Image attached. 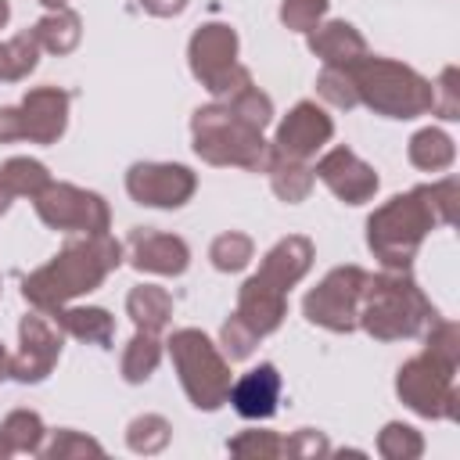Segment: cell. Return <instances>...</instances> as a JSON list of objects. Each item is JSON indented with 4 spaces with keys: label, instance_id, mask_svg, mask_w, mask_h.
I'll return each mask as SVG.
<instances>
[{
    "label": "cell",
    "instance_id": "1",
    "mask_svg": "<svg viewBox=\"0 0 460 460\" xmlns=\"http://www.w3.org/2000/svg\"><path fill=\"white\" fill-rule=\"evenodd\" d=\"M456 216V180L420 183L406 194L388 198L367 219V248L381 259L385 270H410L417 248L435 226H449Z\"/></svg>",
    "mask_w": 460,
    "mask_h": 460
},
{
    "label": "cell",
    "instance_id": "2",
    "mask_svg": "<svg viewBox=\"0 0 460 460\" xmlns=\"http://www.w3.org/2000/svg\"><path fill=\"white\" fill-rule=\"evenodd\" d=\"M126 248L111 234H83L79 241H68L50 262L32 270L22 280V295L32 309L54 313L58 305H68L79 295L97 291L108 273L122 266Z\"/></svg>",
    "mask_w": 460,
    "mask_h": 460
},
{
    "label": "cell",
    "instance_id": "3",
    "mask_svg": "<svg viewBox=\"0 0 460 460\" xmlns=\"http://www.w3.org/2000/svg\"><path fill=\"white\" fill-rule=\"evenodd\" d=\"M435 305L420 291V284L410 277V270H381L367 273V288L359 298L356 327H363L377 341H402L435 320Z\"/></svg>",
    "mask_w": 460,
    "mask_h": 460
},
{
    "label": "cell",
    "instance_id": "4",
    "mask_svg": "<svg viewBox=\"0 0 460 460\" xmlns=\"http://www.w3.org/2000/svg\"><path fill=\"white\" fill-rule=\"evenodd\" d=\"M359 104H367L374 115L385 119H417L435 108V86L420 72H413L402 61L363 54L359 61L345 65Z\"/></svg>",
    "mask_w": 460,
    "mask_h": 460
},
{
    "label": "cell",
    "instance_id": "5",
    "mask_svg": "<svg viewBox=\"0 0 460 460\" xmlns=\"http://www.w3.org/2000/svg\"><path fill=\"white\" fill-rule=\"evenodd\" d=\"M194 155L208 165H241V169H266L273 147L266 144L262 129L241 122L226 101H212L190 115Z\"/></svg>",
    "mask_w": 460,
    "mask_h": 460
},
{
    "label": "cell",
    "instance_id": "6",
    "mask_svg": "<svg viewBox=\"0 0 460 460\" xmlns=\"http://www.w3.org/2000/svg\"><path fill=\"white\" fill-rule=\"evenodd\" d=\"M165 345H169V356L176 363V374H180V385H183L187 399L198 410H219L230 395V363H226V356L198 327L176 331Z\"/></svg>",
    "mask_w": 460,
    "mask_h": 460
},
{
    "label": "cell",
    "instance_id": "7",
    "mask_svg": "<svg viewBox=\"0 0 460 460\" xmlns=\"http://www.w3.org/2000/svg\"><path fill=\"white\" fill-rule=\"evenodd\" d=\"M187 58H190V72L216 101H226L230 93L252 83V72L237 65V32L223 22H205L201 29H194L187 43Z\"/></svg>",
    "mask_w": 460,
    "mask_h": 460
},
{
    "label": "cell",
    "instance_id": "8",
    "mask_svg": "<svg viewBox=\"0 0 460 460\" xmlns=\"http://www.w3.org/2000/svg\"><path fill=\"white\" fill-rule=\"evenodd\" d=\"M395 392L399 399L431 420H456L460 413V392H456V367L420 352L406 359L395 374Z\"/></svg>",
    "mask_w": 460,
    "mask_h": 460
},
{
    "label": "cell",
    "instance_id": "9",
    "mask_svg": "<svg viewBox=\"0 0 460 460\" xmlns=\"http://www.w3.org/2000/svg\"><path fill=\"white\" fill-rule=\"evenodd\" d=\"M363 288H367V270L363 266H338L302 298V313H305L309 323H316L323 331L349 334V331H356V313H359Z\"/></svg>",
    "mask_w": 460,
    "mask_h": 460
},
{
    "label": "cell",
    "instance_id": "10",
    "mask_svg": "<svg viewBox=\"0 0 460 460\" xmlns=\"http://www.w3.org/2000/svg\"><path fill=\"white\" fill-rule=\"evenodd\" d=\"M36 216L50 230H72V234H108L111 212L108 201L93 190H83L75 183H58L50 180L36 198Z\"/></svg>",
    "mask_w": 460,
    "mask_h": 460
},
{
    "label": "cell",
    "instance_id": "11",
    "mask_svg": "<svg viewBox=\"0 0 460 460\" xmlns=\"http://www.w3.org/2000/svg\"><path fill=\"white\" fill-rule=\"evenodd\" d=\"M126 190L147 208H180L194 198L198 176L180 162H137L126 172Z\"/></svg>",
    "mask_w": 460,
    "mask_h": 460
},
{
    "label": "cell",
    "instance_id": "12",
    "mask_svg": "<svg viewBox=\"0 0 460 460\" xmlns=\"http://www.w3.org/2000/svg\"><path fill=\"white\" fill-rule=\"evenodd\" d=\"M61 356V331L40 313H25L18 323V352L11 356V377L36 385L43 381Z\"/></svg>",
    "mask_w": 460,
    "mask_h": 460
},
{
    "label": "cell",
    "instance_id": "13",
    "mask_svg": "<svg viewBox=\"0 0 460 460\" xmlns=\"http://www.w3.org/2000/svg\"><path fill=\"white\" fill-rule=\"evenodd\" d=\"M334 137V122L323 108H316L313 101H298L277 126V137H273V155H284V158H313L327 140Z\"/></svg>",
    "mask_w": 460,
    "mask_h": 460
},
{
    "label": "cell",
    "instance_id": "14",
    "mask_svg": "<svg viewBox=\"0 0 460 460\" xmlns=\"http://www.w3.org/2000/svg\"><path fill=\"white\" fill-rule=\"evenodd\" d=\"M313 176H320V180L327 183V190H331L334 198H341L345 205H363V201H370L374 190H377V172H374L356 151H349V147H331V151L316 162Z\"/></svg>",
    "mask_w": 460,
    "mask_h": 460
},
{
    "label": "cell",
    "instance_id": "15",
    "mask_svg": "<svg viewBox=\"0 0 460 460\" xmlns=\"http://www.w3.org/2000/svg\"><path fill=\"white\" fill-rule=\"evenodd\" d=\"M18 122H22V140L29 144H58L65 126H68V93L58 86H36L22 97Z\"/></svg>",
    "mask_w": 460,
    "mask_h": 460
},
{
    "label": "cell",
    "instance_id": "16",
    "mask_svg": "<svg viewBox=\"0 0 460 460\" xmlns=\"http://www.w3.org/2000/svg\"><path fill=\"white\" fill-rule=\"evenodd\" d=\"M129 262L140 273H158V277H180L190 266V248L176 234H158L147 226H137L126 241Z\"/></svg>",
    "mask_w": 460,
    "mask_h": 460
},
{
    "label": "cell",
    "instance_id": "17",
    "mask_svg": "<svg viewBox=\"0 0 460 460\" xmlns=\"http://www.w3.org/2000/svg\"><path fill=\"white\" fill-rule=\"evenodd\" d=\"M313 266V241L302 237V234H288L280 237L266 255H262V266H259V280H266L270 288L277 291H291Z\"/></svg>",
    "mask_w": 460,
    "mask_h": 460
},
{
    "label": "cell",
    "instance_id": "18",
    "mask_svg": "<svg viewBox=\"0 0 460 460\" xmlns=\"http://www.w3.org/2000/svg\"><path fill=\"white\" fill-rule=\"evenodd\" d=\"M234 410L248 420H266L277 413V402H280V374L273 363H259L255 370L241 374L237 381H230V395Z\"/></svg>",
    "mask_w": 460,
    "mask_h": 460
},
{
    "label": "cell",
    "instance_id": "19",
    "mask_svg": "<svg viewBox=\"0 0 460 460\" xmlns=\"http://www.w3.org/2000/svg\"><path fill=\"white\" fill-rule=\"evenodd\" d=\"M284 313H288V295H284V291L270 288V284H266V280H259L255 273L241 284V295H237V309H234V316H241V320H244L259 338L273 334V331L280 327Z\"/></svg>",
    "mask_w": 460,
    "mask_h": 460
},
{
    "label": "cell",
    "instance_id": "20",
    "mask_svg": "<svg viewBox=\"0 0 460 460\" xmlns=\"http://www.w3.org/2000/svg\"><path fill=\"white\" fill-rule=\"evenodd\" d=\"M309 50L323 65L345 68V65H352V61H359L367 54V40L349 22H320L316 29H309Z\"/></svg>",
    "mask_w": 460,
    "mask_h": 460
},
{
    "label": "cell",
    "instance_id": "21",
    "mask_svg": "<svg viewBox=\"0 0 460 460\" xmlns=\"http://www.w3.org/2000/svg\"><path fill=\"white\" fill-rule=\"evenodd\" d=\"M54 323L61 334H72L79 341H90V345H111L115 338V316L101 305H58L54 313Z\"/></svg>",
    "mask_w": 460,
    "mask_h": 460
},
{
    "label": "cell",
    "instance_id": "22",
    "mask_svg": "<svg viewBox=\"0 0 460 460\" xmlns=\"http://www.w3.org/2000/svg\"><path fill=\"white\" fill-rule=\"evenodd\" d=\"M126 313L137 323V331L162 334L169 327V320H172V295L165 288H158V284H137L126 295Z\"/></svg>",
    "mask_w": 460,
    "mask_h": 460
},
{
    "label": "cell",
    "instance_id": "23",
    "mask_svg": "<svg viewBox=\"0 0 460 460\" xmlns=\"http://www.w3.org/2000/svg\"><path fill=\"white\" fill-rule=\"evenodd\" d=\"M32 32H36V40H40V47L43 50H50V54H72L75 47H79V40H83V22H79V14L75 11H68V7H54V11H47L36 25H32Z\"/></svg>",
    "mask_w": 460,
    "mask_h": 460
},
{
    "label": "cell",
    "instance_id": "24",
    "mask_svg": "<svg viewBox=\"0 0 460 460\" xmlns=\"http://www.w3.org/2000/svg\"><path fill=\"white\" fill-rule=\"evenodd\" d=\"M266 172H270V187H273V194H277L280 201H288V205L305 201L309 190H313V180H316L313 169H309L305 162H298V158H284V155H270Z\"/></svg>",
    "mask_w": 460,
    "mask_h": 460
},
{
    "label": "cell",
    "instance_id": "25",
    "mask_svg": "<svg viewBox=\"0 0 460 460\" xmlns=\"http://www.w3.org/2000/svg\"><path fill=\"white\" fill-rule=\"evenodd\" d=\"M406 155H410V162H413L417 169H424V172H442V169L453 165L456 147H453V140H449L442 129H431V126H428V129H417V133L410 137Z\"/></svg>",
    "mask_w": 460,
    "mask_h": 460
},
{
    "label": "cell",
    "instance_id": "26",
    "mask_svg": "<svg viewBox=\"0 0 460 460\" xmlns=\"http://www.w3.org/2000/svg\"><path fill=\"white\" fill-rule=\"evenodd\" d=\"M162 363V341L151 331H137L122 352V377L129 385H144Z\"/></svg>",
    "mask_w": 460,
    "mask_h": 460
},
{
    "label": "cell",
    "instance_id": "27",
    "mask_svg": "<svg viewBox=\"0 0 460 460\" xmlns=\"http://www.w3.org/2000/svg\"><path fill=\"white\" fill-rule=\"evenodd\" d=\"M47 183H50V172L36 158H7L0 165V187L11 198H36Z\"/></svg>",
    "mask_w": 460,
    "mask_h": 460
},
{
    "label": "cell",
    "instance_id": "28",
    "mask_svg": "<svg viewBox=\"0 0 460 460\" xmlns=\"http://www.w3.org/2000/svg\"><path fill=\"white\" fill-rule=\"evenodd\" d=\"M0 435H4V442L11 446V453H40L47 428H43V417H40V413H32V410H14V413L4 417Z\"/></svg>",
    "mask_w": 460,
    "mask_h": 460
},
{
    "label": "cell",
    "instance_id": "29",
    "mask_svg": "<svg viewBox=\"0 0 460 460\" xmlns=\"http://www.w3.org/2000/svg\"><path fill=\"white\" fill-rule=\"evenodd\" d=\"M172 438V424L158 413H144V417H133L129 428H126V446L133 453H144V456H155L169 446Z\"/></svg>",
    "mask_w": 460,
    "mask_h": 460
},
{
    "label": "cell",
    "instance_id": "30",
    "mask_svg": "<svg viewBox=\"0 0 460 460\" xmlns=\"http://www.w3.org/2000/svg\"><path fill=\"white\" fill-rule=\"evenodd\" d=\"M252 255H255V244H252V237L241 234V230H226V234H219V237L208 244V259H212V266H216L219 273H237V270H244V266L252 262Z\"/></svg>",
    "mask_w": 460,
    "mask_h": 460
},
{
    "label": "cell",
    "instance_id": "31",
    "mask_svg": "<svg viewBox=\"0 0 460 460\" xmlns=\"http://www.w3.org/2000/svg\"><path fill=\"white\" fill-rule=\"evenodd\" d=\"M226 108H230L241 122H248V126H255V129H266L270 119H273V101H270L255 83H248V86H241L237 93H230V97H226Z\"/></svg>",
    "mask_w": 460,
    "mask_h": 460
},
{
    "label": "cell",
    "instance_id": "32",
    "mask_svg": "<svg viewBox=\"0 0 460 460\" xmlns=\"http://www.w3.org/2000/svg\"><path fill=\"white\" fill-rule=\"evenodd\" d=\"M377 453H381L385 460H417V456L424 453V438H420L410 424L392 420V424H385L381 435H377Z\"/></svg>",
    "mask_w": 460,
    "mask_h": 460
},
{
    "label": "cell",
    "instance_id": "33",
    "mask_svg": "<svg viewBox=\"0 0 460 460\" xmlns=\"http://www.w3.org/2000/svg\"><path fill=\"white\" fill-rule=\"evenodd\" d=\"M316 93H320L327 104H334V108H356V104H359L349 72L338 68V65H323V72L316 75Z\"/></svg>",
    "mask_w": 460,
    "mask_h": 460
},
{
    "label": "cell",
    "instance_id": "34",
    "mask_svg": "<svg viewBox=\"0 0 460 460\" xmlns=\"http://www.w3.org/2000/svg\"><path fill=\"white\" fill-rule=\"evenodd\" d=\"M428 356L449 363V367H460V331L453 320H431L428 323V345H424Z\"/></svg>",
    "mask_w": 460,
    "mask_h": 460
},
{
    "label": "cell",
    "instance_id": "35",
    "mask_svg": "<svg viewBox=\"0 0 460 460\" xmlns=\"http://www.w3.org/2000/svg\"><path fill=\"white\" fill-rule=\"evenodd\" d=\"M43 456H47V460H72V456H104V446H101V442H93V438H86V435H79V431H72V428H61V431H54L50 446L43 449Z\"/></svg>",
    "mask_w": 460,
    "mask_h": 460
},
{
    "label": "cell",
    "instance_id": "36",
    "mask_svg": "<svg viewBox=\"0 0 460 460\" xmlns=\"http://www.w3.org/2000/svg\"><path fill=\"white\" fill-rule=\"evenodd\" d=\"M219 345H223V352H226L230 359H248V356L255 352V345H259V334H255L241 316H230V320H223V327H219Z\"/></svg>",
    "mask_w": 460,
    "mask_h": 460
},
{
    "label": "cell",
    "instance_id": "37",
    "mask_svg": "<svg viewBox=\"0 0 460 460\" xmlns=\"http://www.w3.org/2000/svg\"><path fill=\"white\" fill-rule=\"evenodd\" d=\"M230 453L234 456H280L284 453V438L277 435V431H259V428H252V431H241L237 438H230Z\"/></svg>",
    "mask_w": 460,
    "mask_h": 460
},
{
    "label": "cell",
    "instance_id": "38",
    "mask_svg": "<svg viewBox=\"0 0 460 460\" xmlns=\"http://www.w3.org/2000/svg\"><path fill=\"white\" fill-rule=\"evenodd\" d=\"M327 14V0H284L280 4V22L295 32H309L323 22Z\"/></svg>",
    "mask_w": 460,
    "mask_h": 460
},
{
    "label": "cell",
    "instance_id": "39",
    "mask_svg": "<svg viewBox=\"0 0 460 460\" xmlns=\"http://www.w3.org/2000/svg\"><path fill=\"white\" fill-rule=\"evenodd\" d=\"M284 453H288V456H298V460H313V456H327L331 446H327L323 431L298 428L291 438H284Z\"/></svg>",
    "mask_w": 460,
    "mask_h": 460
},
{
    "label": "cell",
    "instance_id": "40",
    "mask_svg": "<svg viewBox=\"0 0 460 460\" xmlns=\"http://www.w3.org/2000/svg\"><path fill=\"white\" fill-rule=\"evenodd\" d=\"M435 86V108L442 119H460V97H456V68H446Z\"/></svg>",
    "mask_w": 460,
    "mask_h": 460
},
{
    "label": "cell",
    "instance_id": "41",
    "mask_svg": "<svg viewBox=\"0 0 460 460\" xmlns=\"http://www.w3.org/2000/svg\"><path fill=\"white\" fill-rule=\"evenodd\" d=\"M11 140H22V122H18L14 104L0 108V144H11Z\"/></svg>",
    "mask_w": 460,
    "mask_h": 460
},
{
    "label": "cell",
    "instance_id": "42",
    "mask_svg": "<svg viewBox=\"0 0 460 460\" xmlns=\"http://www.w3.org/2000/svg\"><path fill=\"white\" fill-rule=\"evenodd\" d=\"M140 7H144L147 14H158V18H172V14H180V11L187 7V0H140Z\"/></svg>",
    "mask_w": 460,
    "mask_h": 460
},
{
    "label": "cell",
    "instance_id": "43",
    "mask_svg": "<svg viewBox=\"0 0 460 460\" xmlns=\"http://www.w3.org/2000/svg\"><path fill=\"white\" fill-rule=\"evenodd\" d=\"M0 83H14V65H11L7 43H0Z\"/></svg>",
    "mask_w": 460,
    "mask_h": 460
},
{
    "label": "cell",
    "instance_id": "44",
    "mask_svg": "<svg viewBox=\"0 0 460 460\" xmlns=\"http://www.w3.org/2000/svg\"><path fill=\"white\" fill-rule=\"evenodd\" d=\"M4 377H11V356H7V349L0 345V381Z\"/></svg>",
    "mask_w": 460,
    "mask_h": 460
},
{
    "label": "cell",
    "instance_id": "45",
    "mask_svg": "<svg viewBox=\"0 0 460 460\" xmlns=\"http://www.w3.org/2000/svg\"><path fill=\"white\" fill-rule=\"evenodd\" d=\"M7 18H11V4H7V0H0V29L7 25Z\"/></svg>",
    "mask_w": 460,
    "mask_h": 460
},
{
    "label": "cell",
    "instance_id": "46",
    "mask_svg": "<svg viewBox=\"0 0 460 460\" xmlns=\"http://www.w3.org/2000/svg\"><path fill=\"white\" fill-rule=\"evenodd\" d=\"M7 208H11V194H7V190H4V187H0V216H4V212H7Z\"/></svg>",
    "mask_w": 460,
    "mask_h": 460
},
{
    "label": "cell",
    "instance_id": "47",
    "mask_svg": "<svg viewBox=\"0 0 460 460\" xmlns=\"http://www.w3.org/2000/svg\"><path fill=\"white\" fill-rule=\"evenodd\" d=\"M7 456H11V446H7L4 435H0V460H7Z\"/></svg>",
    "mask_w": 460,
    "mask_h": 460
},
{
    "label": "cell",
    "instance_id": "48",
    "mask_svg": "<svg viewBox=\"0 0 460 460\" xmlns=\"http://www.w3.org/2000/svg\"><path fill=\"white\" fill-rule=\"evenodd\" d=\"M40 4H43V7H50V11H54V7H65V4H68V0H40Z\"/></svg>",
    "mask_w": 460,
    "mask_h": 460
}]
</instances>
